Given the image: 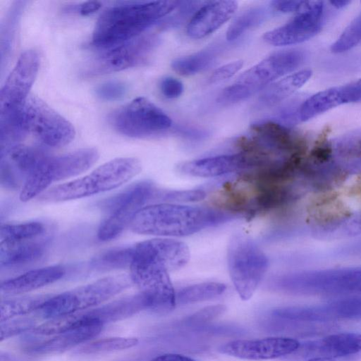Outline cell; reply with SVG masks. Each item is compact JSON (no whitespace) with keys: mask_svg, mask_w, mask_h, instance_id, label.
<instances>
[{"mask_svg":"<svg viewBox=\"0 0 361 361\" xmlns=\"http://www.w3.org/2000/svg\"><path fill=\"white\" fill-rule=\"evenodd\" d=\"M238 215L226 210L173 204L145 206L130 227L137 233L161 236H185L234 219Z\"/></svg>","mask_w":361,"mask_h":361,"instance_id":"6da1fadb","label":"cell"},{"mask_svg":"<svg viewBox=\"0 0 361 361\" xmlns=\"http://www.w3.org/2000/svg\"><path fill=\"white\" fill-rule=\"evenodd\" d=\"M179 1L123 2L105 9L96 22L92 44L109 49L139 37L176 8Z\"/></svg>","mask_w":361,"mask_h":361,"instance_id":"7a4b0ae2","label":"cell"},{"mask_svg":"<svg viewBox=\"0 0 361 361\" xmlns=\"http://www.w3.org/2000/svg\"><path fill=\"white\" fill-rule=\"evenodd\" d=\"M131 247L130 276L144 297L147 310L161 315L171 312L176 305V293L160 245L151 239Z\"/></svg>","mask_w":361,"mask_h":361,"instance_id":"3957f363","label":"cell"},{"mask_svg":"<svg viewBox=\"0 0 361 361\" xmlns=\"http://www.w3.org/2000/svg\"><path fill=\"white\" fill-rule=\"evenodd\" d=\"M141 169V163L136 158H116L82 178L49 189L39 197V200L62 202L108 191L130 180L140 173Z\"/></svg>","mask_w":361,"mask_h":361,"instance_id":"277c9868","label":"cell"},{"mask_svg":"<svg viewBox=\"0 0 361 361\" xmlns=\"http://www.w3.org/2000/svg\"><path fill=\"white\" fill-rule=\"evenodd\" d=\"M130 275L108 276L56 295H51L37 312L46 320L94 308L129 288Z\"/></svg>","mask_w":361,"mask_h":361,"instance_id":"5b68a950","label":"cell"},{"mask_svg":"<svg viewBox=\"0 0 361 361\" xmlns=\"http://www.w3.org/2000/svg\"><path fill=\"white\" fill-rule=\"evenodd\" d=\"M272 284L286 292L310 295L361 294V267L308 270L283 274Z\"/></svg>","mask_w":361,"mask_h":361,"instance_id":"8992f818","label":"cell"},{"mask_svg":"<svg viewBox=\"0 0 361 361\" xmlns=\"http://www.w3.org/2000/svg\"><path fill=\"white\" fill-rule=\"evenodd\" d=\"M299 49L276 52L243 73L220 94L218 102L234 104L249 98L265 89L274 80L295 71L305 59Z\"/></svg>","mask_w":361,"mask_h":361,"instance_id":"52a82bcc","label":"cell"},{"mask_svg":"<svg viewBox=\"0 0 361 361\" xmlns=\"http://www.w3.org/2000/svg\"><path fill=\"white\" fill-rule=\"evenodd\" d=\"M236 145L240 151L274 160L304 157L307 150L302 135L271 119L253 123L250 133L236 140Z\"/></svg>","mask_w":361,"mask_h":361,"instance_id":"ba28073f","label":"cell"},{"mask_svg":"<svg viewBox=\"0 0 361 361\" xmlns=\"http://www.w3.org/2000/svg\"><path fill=\"white\" fill-rule=\"evenodd\" d=\"M98 158L99 153L94 148L57 156L48 154L20 189V200L29 201L52 183L80 174L91 167Z\"/></svg>","mask_w":361,"mask_h":361,"instance_id":"9c48e42d","label":"cell"},{"mask_svg":"<svg viewBox=\"0 0 361 361\" xmlns=\"http://www.w3.org/2000/svg\"><path fill=\"white\" fill-rule=\"evenodd\" d=\"M269 265L266 255L247 236L235 235L228 249V267L233 286L243 300H249Z\"/></svg>","mask_w":361,"mask_h":361,"instance_id":"30bf717a","label":"cell"},{"mask_svg":"<svg viewBox=\"0 0 361 361\" xmlns=\"http://www.w3.org/2000/svg\"><path fill=\"white\" fill-rule=\"evenodd\" d=\"M109 121L121 134L140 138L161 134L172 125L171 118L145 97H137L116 109Z\"/></svg>","mask_w":361,"mask_h":361,"instance_id":"8fae6325","label":"cell"},{"mask_svg":"<svg viewBox=\"0 0 361 361\" xmlns=\"http://www.w3.org/2000/svg\"><path fill=\"white\" fill-rule=\"evenodd\" d=\"M23 120L27 133L47 147H63L75 135L68 121L35 96L29 95L23 109Z\"/></svg>","mask_w":361,"mask_h":361,"instance_id":"7c38bea8","label":"cell"},{"mask_svg":"<svg viewBox=\"0 0 361 361\" xmlns=\"http://www.w3.org/2000/svg\"><path fill=\"white\" fill-rule=\"evenodd\" d=\"M157 192L151 182L142 181L109 201L110 214L100 224L97 238L107 241L118 237L145 204L157 198Z\"/></svg>","mask_w":361,"mask_h":361,"instance_id":"4fadbf2b","label":"cell"},{"mask_svg":"<svg viewBox=\"0 0 361 361\" xmlns=\"http://www.w3.org/2000/svg\"><path fill=\"white\" fill-rule=\"evenodd\" d=\"M39 69L36 51L23 52L0 92V118L20 115Z\"/></svg>","mask_w":361,"mask_h":361,"instance_id":"5bb4252c","label":"cell"},{"mask_svg":"<svg viewBox=\"0 0 361 361\" xmlns=\"http://www.w3.org/2000/svg\"><path fill=\"white\" fill-rule=\"evenodd\" d=\"M159 43L157 35H147L106 49L92 62L87 74L110 73L145 63Z\"/></svg>","mask_w":361,"mask_h":361,"instance_id":"9a60e30c","label":"cell"},{"mask_svg":"<svg viewBox=\"0 0 361 361\" xmlns=\"http://www.w3.org/2000/svg\"><path fill=\"white\" fill-rule=\"evenodd\" d=\"M324 16V1H305L294 18L283 25L266 32L263 39L274 46L303 42L321 30Z\"/></svg>","mask_w":361,"mask_h":361,"instance_id":"2e32d148","label":"cell"},{"mask_svg":"<svg viewBox=\"0 0 361 361\" xmlns=\"http://www.w3.org/2000/svg\"><path fill=\"white\" fill-rule=\"evenodd\" d=\"M47 154L40 148L20 144L1 149V186L10 190L22 188Z\"/></svg>","mask_w":361,"mask_h":361,"instance_id":"e0dca14e","label":"cell"},{"mask_svg":"<svg viewBox=\"0 0 361 361\" xmlns=\"http://www.w3.org/2000/svg\"><path fill=\"white\" fill-rule=\"evenodd\" d=\"M269 160L258 154L239 151L195 159L180 164L178 170L185 174L197 177H215L234 172H243L259 168Z\"/></svg>","mask_w":361,"mask_h":361,"instance_id":"ac0fdd59","label":"cell"},{"mask_svg":"<svg viewBox=\"0 0 361 361\" xmlns=\"http://www.w3.org/2000/svg\"><path fill=\"white\" fill-rule=\"evenodd\" d=\"M300 342L288 337L238 339L222 345L219 351L224 355L247 360L279 358L296 351Z\"/></svg>","mask_w":361,"mask_h":361,"instance_id":"d6986e66","label":"cell"},{"mask_svg":"<svg viewBox=\"0 0 361 361\" xmlns=\"http://www.w3.org/2000/svg\"><path fill=\"white\" fill-rule=\"evenodd\" d=\"M76 324L66 330L38 339L26 346L27 353L49 355L63 352L80 344H85L102 331L104 324L75 315Z\"/></svg>","mask_w":361,"mask_h":361,"instance_id":"ffe728a7","label":"cell"},{"mask_svg":"<svg viewBox=\"0 0 361 361\" xmlns=\"http://www.w3.org/2000/svg\"><path fill=\"white\" fill-rule=\"evenodd\" d=\"M237 8L238 2L233 0L206 1L190 19L188 35L201 39L212 34L232 17Z\"/></svg>","mask_w":361,"mask_h":361,"instance_id":"44dd1931","label":"cell"},{"mask_svg":"<svg viewBox=\"0 0 361 361\" xmlns=\"http://www.w3.org/2000/svg\"><path fill=\"white\" fill-rule=\"evenodd\" d=\"M310 221L317 228L332 231L351 216L350 209L334 192H326L317 197L311 206Z\"/></svg>","mask_w":361,"mask_h":361,"instance_id":"7402d4cb","label":"cell"},{"mask_svg":"<svg viewBox=\"0 0 361 361\" xmlns=\"http://www.w3.org/2000/svg\"><path fill=\"white\" fill-rule=\"evenodd\" d=\"M47 235L30 239L0 242L1 267L19 266L34 262L46 251Z\"/></svg>","mask_w":361,"mask_h":361,"instance_id":"603a6c76","label":"cell"},{"mask_svg":"<svg viewBox=\"0 0 361 361\" xmlns=\"http://www.w3.org/2000/svg\"><path fill=\"white\" fill-rule=\"evenodd\" d=\"M66 274L61 265H54L27 271L1 283L0 291L6 295L36 290L61 279Z\"/></svg>","mask_w":361,"mask_h":361,"instance_id":"cb8c5ba5","label":"cell"},{"mask_svg":"<svg viewBox=\"0 0 361 361\" xmlns=\"http://www.w3.org/2000/svg\"><path fill=\"white\" fill-rule=\"evenodd\" d=\"M312 357L335 358L361 351V333H338L313 342L308 347Z\"/></svg>","mask_w":361,"mask_h":361,"instance_id":"d4e9b609","label":"cell"},{"mask_svg":"<svg viewBox=\"0 0 361 361\" xmlns=\"http://www.w3.org/2000/svg\"><path fill=\"white\" fill-rule=\"evenodd\" d=\"M310 70H302L286 75L263 90L258 99L261 107H271L291 96L305 85L312 76Z\"/></svg>","mask_w":361,"mask_h":361,"instance_id":"484cf974","label":"cell"},{"mask_svg":"<svg viewBox=\"0 0 361 361\" xmlns=\"http://www.w3.org/2000/svg\"><path fill=\"white\" fill-rule=\"evenodd\" d=\"M341 104V87L319 92L302 102L299 112L300 121L310 120Z\"/></svg>","mask_w":361,"mask_h":361,"instance_id":"4316f807","label":"cell"},{"mask_svg":"<svg viewBox=\"0 0 361 361\" xmlns=\"http://www.w3.org/2000/svg\"><path fill=\"white\" fill-rule=\"evenodd\" d=\"M51 295H35L6 299L1 302V322L37 312Z\"/></svg>","mask_w":361,"mask_h":361,"instance_id":"83f0119b","label":"cell"},{"mask_svg":"<svg viewBox=\"0 0 361 361\" xmlns=\"http://www.w3.org/2000/svg\"><path fill=\"white\" fill-rule=\"evenodd\" d=\"M226 289L224 283L206 282L188 286L176 293V305H184L208 300L221 295Z\"/></svg>","mask_w":361,"mask_h":361,"instance_id":"f1b7e54d","label":"cell"},{"mask_svg":"<svg viewBox=\"0 0 361 361\" xmlns=\"http://www.w3.org/2000/svg\"><path fill=\"white\" fill-rule=\"evenodd\" d=\"M218 50L208 48L193 54L176 59L172 62V68L182 75H191L198 73L214 61Z\"/></svg>","mask_w":361,"mask_h":361,"instance_id":"f546056e","label":"cell"},{"mask_svg":"<svg viewBox=\"0 0 361 361\" xmlns=\"http://www.w3.org/2000/svg\"><path fill=\"white\" fill-rule=\"evenodd\" d=\"M46 235V225L40 221L5 224L1 226L0 242L35 238Z\"/></svg>","mask_w":361,"mask_h":361,"instance_id":"4dcf8cb0","label":"cell"},{"mask_svg":"<svg viewBox=\"0 0 361 361\" xmlns=\"http://www.w3.org/2000/svg\"><path fill=\"white\" fill-rule=\"evenodd\" d=\"M138 343L136 338L109 337L87 342L80 346L77 353L98 355L131 348Z\"/></svg>","mask_w":361,"mask_h":361,"instance_id":"1f68e13d","label":"cell"},{"mask_svg":"<svg viewBox=\"0 0 361 361\" xmlns=\"http://www.w3.org/2000/svg\"><path fill=\"white\" fill-rule=\"evenodd\" d=\"M131 262V246L121 247L101 253L92 260L91 267L98 271H106L130 267Z\"/></svg>","mask_w":361,"mask_h":361,"instance_id":"d6a6232c","label":"cell"},{"mask_svg":"<svg viewBox=\"0 0 361 361\" xmlns=\"http://www.w3.org/2000/svg\"><path fill=\"white\" fill-rule=\"evenodd\" d=\"M268 13L267 8L261 6L244 11L229 26L226 39L230 42L236 39L247 30L262 23L268 16Z\"/></svg>","mask_w":361,"mask_h":361,"instance_id":"836d02e7","label":"cell"},{"mask_svg":"<svg viewBox=\"0 0 361 361\" xmlns=\"http://www.w3.org/2000/svg\"><path fill=\"white\" fill-rule=\"evenodd\" d=\"M334 156L344 159H361V130L330 140Z\"/></svg>","mask_w":361,"mask_h":361,"instance_id":"e575fe53","label":"cell"},{"mask_svg":"<svg viewBox=\"0 0 361 361\" xmlns=\"http://www.w3.org/2000/svg\"><path fill=\"white\" fill-rule=\"evenodd\" d=\"M361 42V14L356 17L331 45L334 53L346 51Z\"/></svg>","mask_w":361,"mask_h":361,"instance_id":"d590c367","label":"cell"},{"mask_svg":"<svg viewBox=\"0 0 361 361\" xmlns=\"http://www.w3.org/2000/svg\"><path fill=\"white\" fill-rule=\"evenodd\" d=\"M302 102L300 97L290 99L277 109L271 120L288 128L297 124L300 121L299 112Z\"/></svg>","mask_w":361,"mask_h":361,"instance_id":"8d00e7d4","label":"cell"},{"mask_svg":"<svg viewBox=\"0 0 361 361\" xmlns=\"http://www.w3.org/2000/svg\"><path fill=\"white\" fill-rule=\"evenodd\" d=\"M37 326V322L34 318L25 316L1 322V340L7 339L28 331H31Z\"/></svg>","mask_w":361,"mask_h":361,"instance_id":"74e56055","label":"cell"},{"mask_svg":"<svg viewBox=\"0 0 361 361\" xmlns=\"http://www.w3.org/2000/svg\"><path fill=\"white\" fill-rule=\"evenodd\" d=\"M206 193L202 190H159L158 200L171 202H191L204 199Z\"/></svg>","mask_w":361,"mask_h":361,"instance_id":"f35d334b","label":"cell"},{"mask_svg":"<svg viewBox=\"0 0 361 361\" xmlns=\"http://www.w3.org/2000/svg\"><path fill=\"white\" fill-rule=\"evenodd\" d=\"M127 91V86L121 81H108L98 85L95 93L98 97L106 101L117 100L123 97Z\"/></svg>","mask_w":361,"mask_h":361,"instance_id":"ab89813d","label":"cell"},{"mask_svg":"<svg viewBox=\"0 0 361 361\" xmlns=\"http://www.w3.org/2000/svg\"><path fill=\"white\" fill-rule=\"evenodd\" d=\"M226 310V307L224 305L207 306L188 317L187 322L190 325L203 324L222 314Z\"/></svg>","mask_w":361,"mask_h":361,"instance_id":"60d3db41","label":"cell"},{"mask_svg":"<svg viewBox=\"0 0 361 361\" xmlns=\"http://www.w3.org/2000/svg\"><path fill=\"white\" fill-rule=\"evenodd\" d=\"M243 61L238 60L216 68L210 76L211 82H220L233 76L242 67Z\"/></svg>","mask_w":361,"mask_h":361,"instance_id":"b9f144b4","label":"cell"},{"mask_svg":"<svg viewBox=\"0 0 361 361\" xmlns=\"http://www.w3.org/2000/svg\"><path fill=\"white\" fill-rule=\"evenodd\" d=\"M160 89L166 98L173 99L182 94L183 85L180 80L171 77H166L161 80Z\"/></svg>","mask_w":361,"mask_h":361,"instance_id":"7bdbcfd3","label":"cell"},{"mask_svg":"<svg viewBox=\"0 0 361 361\" xmlns=\"http://www.w3.org/2000/svg\"><path fill=\"white\" fill-rule=\"evenodd\" d=\"M343 104L361 101V78L348 85L341 86Z\"/></svg>","mask_w":361,"mask_h":361,"instance_id":"ee69618b","label":"cell"},{"mask_svg":"<svg viewBox=\"0 0 361 361\" xmlns=\"http://www.w3.org/2000/svg\"><path fill=\"white\" fill-rule=\"evenodd\" d=\"M305 1L289 0V1H273L271 5L273 7L281 12L289 13L298 11L303 6Z\"/></svg>","mask_w":361,"mask_h":361,"instance_id":"f6af8a7d","label":"cell"},{"mask_svg":"<svg viewBox=\"0 0 361 361\" xmlns=\"http://www.w3.org/2000/svg\"><path fill=\"white\" fill-rule=\"evenodd\" d=\"M102 6V4L97 1H86L78 7V11L83 16H88L97 11Z\"/></svg>","mask_w":361,"mask_h":361,"instance_id":"bcb514c9","label":"cell"},{"mask_svg":"<svg viewBox=\"0 0 361 361\" xmlns=\"http://www.w3.org/2000/svg\"><path fill=\"white\" fill-rule=\"evenodd\" d=\"M151 361H196L190 357L176 354L166 353L153 358Z\"/></svg>","mask_w":361,"mask_h":361,"instance_id":"7dc6e473","label":"cell"},{"mask_svg":"<svg viewBox=\"0 0 361 361\" xmlns=\"http://www.w3.org/2000/svg\"><path fill=\"white\" fill-rule=\"evenodd\" d=\"M329 3L336 8H341L350 3L349 0H331Z\"/></svg>","mask_w":361,"mask_h":361,"instance_id":"c3c4849f","label":"cell"},{"mask_svg":"<svg viewBox=\"0 0 361 361\" xmlns=\"http://www.w3.org/2000/svg\"><path fill=\"white\" fill-rule=\"evenodd\" d=\"M307 361H337L332 358H327V357H312L309 359Z\"/></svg>","mask_w":361,"mask_h":361,"instance_id":"681fc988","label":"cell"}]
</instances>
